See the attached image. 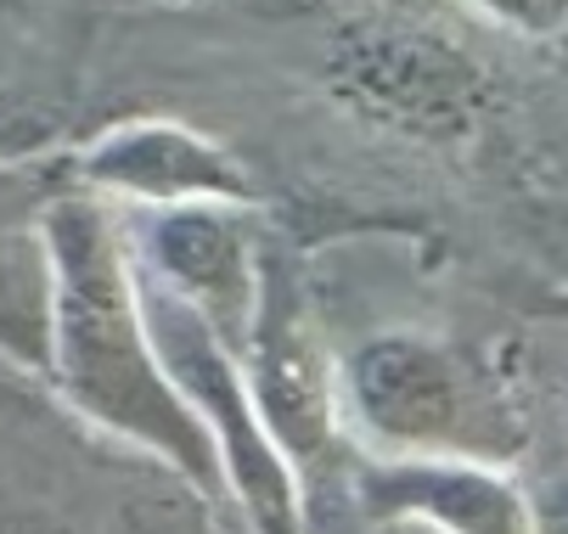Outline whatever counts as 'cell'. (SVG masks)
<instances>
[{
    "instance_id": "6da1fadb",
    "label": "cell",
    "mask_w": 568,
    "mask_h": 534,
    "mask_svg": "<svg viewBox=\"0 0 568 534\" xmlns=\"http://www.w3.org/2000/svg\"><path fill=\"white\" fill-rule=\"evenodd\" d=\"M45 371L62 405L119 444L175 468L203 495H225L214 444L152 355L135 265L91 197H57L40 219Z\"/></svg>"
},
{
    "instance_id": "7a4b0ae2",
    "label": "cell",
    "mask_w": 568,
    "mask_h": 534,
    "mask_svg": "<svg viewBox=\"0 0 568 534\" xmlns=\"http://www.w3.org/2000/svg\"><path fill=\"white\" fill-rule=\"evenodd\" d=\"M327 355L338 422L355 450L518 468L524 400L507 355L423 321H377L327 338Z\"/></svg>"
},
{
    "instance_id": "3957f363",
    "label": "cell",
    "mask_w": 568,
    "mask_h": 534,
    "mask_svg": "<svg viewBox=\"0 0 568 534\" xmlns=\"http://www.w3.org/2000/svg\"><path fill=\"white\" fill-rule=\"evenodd\" d=\"M321 73L349 113L423 146L473 141L501 96L490 57L405 0H366L344 12L327 34Z\"/></svg>"
},
{
    "instance_id": "277c9868",
    "label": "cell",
    "mask_w": 568,
    "mask_h": 534,
    "mask_svg": "<svg viewBox=\"0 0 568 534\" xmlns=\"http://www.w3.org/2000/svg\"><path fill=\"white\" fill-rule=\"evenodd\" d=\"M242 377H248V400H254L276 455L293 473L298 523L310 528L321 517V506L333 501L355 444H349V433L338 422V400H333L327 327H321L304 287L287 270L260 265V310H254L248 349H242Z\"/></svg>"
},
{
    "instance_id": "5b68a950",
    "label": "cell",
    "mask_w": 568,
    "mask_h": 534,
    "mask_svg": "<svg viewBox=\"0 0 568 534\" xmlns=\"http://www.w3.org/2000/svg\"><path fill=\"white\" fill-rule=\"evenodd\" d=\"M146 276L175 292L186 310L209 321V332L242 360L260 310V248L231 203H175L158 208L141 232Z\"/></svg>"
},
{
    "instance_id": "8992f818",
    "label": "cell",
    "mask_w": 568,
    "mask_h": 534,
    "mask_svg": "<svg viewBox=\"0 0 568 534\" xmlns=\"http://www.w3.org/2000/svg\"><path fill=\"white\" fill-rule=\"evenodd\" d=\"M85 175L102 192L141 197L152 208H175V203H242L248 181L225 158V152L181 124H130L97 141L85 158Z\"/></svg>"
},
{
    "instance_id": "52a82bcc",
    "label": "cell",
    "mask_w": 568,
    "mask_h": 534,
    "mask_svg": "<svg viewBox=\"0 0 568 534\" xmlns=\"http://www.w3.org/2000/svg\"><path fill=\"white\" fill-rule=\"evenodd\" d=\"M524 400V455L518 490L540 534H568V332L524 349L513 360Z\"/></svg>"
},
{
    "instance_id": "ba28073f",
    "label": "cell",
    "mask_w": 568,
    "mask_h": 534,
    "mask_svg": "<svg viewBox=\"0 0 568 534\" xmlns=\"http://www.w3.org/2000/svg\"><path fill=\"white\" fill-rule=\"evenodd\" d=\"M0 349L23 366H45V265L0 259Z\"/></svg>"
},
{
    "instance_id": "9c48e42d",
    "label": "cell",
    "mask_w": 568,
    "mask_h": 534,
    "mask_svg": "<svg viewBox=\"0 0 568 534\" xmlns=\"http://www.w3.org/2000/svg\"><path fill=\"white\" fill-rule=\"evenodd\" d=\"M467 12L496 23L518 40H557L568 34V0H462Z\"/></svg>"
},
{
    "instance_id": "30bf717a",
    "label": "cell",
    "mask_w": 568,
    "mask_h": 534,
    "mask_svg": "<svg viewBox=\"0 0 568 534\" xmlns=\"http://www.w3.org/2000/svg\"><path fill=\"white\" fill-rule=\"evenodd\" d=\"M366 534H439V528H428V523H417V517H388V523H372Z\"/></svg>"
}]
</instances>
